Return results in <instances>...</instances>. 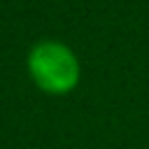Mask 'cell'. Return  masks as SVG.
Segmentation results:
<instances>
[{
    "instance_id": "1",
    "label": "cell",
    "mask_w": 149,
    "mask_h": 149,
    "mask_svg": "<svg viewBox=\"0 0 149 149\" xmlns=\"http://www.w3.org/2000/svg\"><path fill=\"white\" fill-rule=\"evenodd\" d=\"M28 70L35 84L47 93H68L79 79V63L61 42L35 44L28 56Z\"/></svg>"
}]
</instances>
